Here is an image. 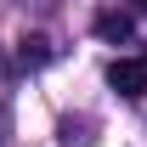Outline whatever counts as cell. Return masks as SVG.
Wrapping results in <instances>:
<instances>
[{"label": "cell", "instance_id": "obj_2", "mask_svg": "<svg viewBox=\"0 0 147 147\" xmlns=\"http://www.w3.org/2000/svg\"><path fill=\"white\" fill-rule=\"evenodd\" d=\"M96 34L102 40H130L136 34V17H130V11H102V17H96Z\"/></svg>", "mask_w": 147, "mask_h": 147}, {"label": "cell", "instance_id": "obj_3", "mask_svg": "<svg viewBox=\"0 0 147 147\" xmlns=\"http://www.w3.org/2000/svg\"><path fill=\"white\" fill-rule=\"evenodd\" d=\"M17 62H23V68H45V62H51V40H45V34H28L17 45Z\"/></svg>", "mask_w": 147, "mask_h": 147}, {"label": "cell", "instance_id": "obj_1", "mask_svg": "<svg viewBox=\"0 0 147 147\" xmlns=\"http://www.w3.org/2000/svg\"><path fill=\"white\" fill-rule=\"evenodd\" d=\"M108 85L125 96V102H142V96H147V62H136V57L108 62Z\"/></svg>", "mask_w": 147, "mask_h": 147}]
</instances>
